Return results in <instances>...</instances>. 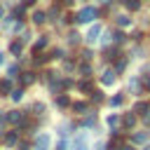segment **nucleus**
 Masks as SVG:
<instances>
[{
	"label": "nucleus",
	"mask_w": 150,
	"mask_h": 150,
	"mask_svg": "<svg viewBox=\"0 0 150 150\" xmlns=\"http://www.w3.org/2000/svg\"><path fill=\"white\" fill-rule=\"evenodd\" d=\"M96 16H98V9H96V7H91V5H87V7H82V9L77 12L75 21H77V23H91Z\"/></svg>",
	"instance_id": "2"
},
{
	"label": "nucleus",
	"mask_w": 150,
	"mask_h": 150,
	"mask_svg": "<svg viewBox=\"0 0 150 150\" xmlns=\"http://www.w3.org/2000/svg\"><path fill=\"white\" fill-rule=\"evenodd\" d=\"M16 148H19V150H30V145H28L26 141H19V143H16Z\"/></svg>",
	"instance_id": "40"
},
{
	"label": "nucleus",
	"mask_w": 150,
	"mask_h": 150,
	"mask_svg": "<svg viewBox=\"0 0 150 150\" xmlns=\"http://www.w3.org/2000/svg\"><path fill=\"white\" fill-rule=\"evenodd\" d=\"M33 2H35V0H23V5H33Z\"/></svg>",
	"instance_id": "45"
},
{
	"label": "nucleus",
	"mask_w": 150,
	"mask_h": 150,
	"mask_svg": "<svg viewBox=\"0 0 150 150\" xmlns=\"http://www.w3.org/2000/svg\"><path fill=\"white\" fill-rule=\"evenodd\" d=\"M30 19H33V23H35V26H42V23L47 21V14L38 9V12H33V16H30Z\"/></svg>",
	"instance_id": "27"
},
{
	"label": "nucleus",
	"mask_w": 150,
	"mask_h": 150,
	"mask_svg": "<svg viewBox=\"0 0 150 150\" xmlns=\"http://www.w3.org/2000/svg\"><path fill=\"white\" fill-rule=\"evenodd\" d=\"M9 52H12L14 56H19V54H21V42H12V45H9Z\"/></svg>",
	"instance_id": "35"
},
{
	"label": "nucleus",
	"mask_w": 150,
	"mask_h": 150,
	"mask_svg": "<svg viewBox=\"0 0 150 150\" xmlns=\"http://www.w3.org/2000/svg\"><path fill=\"white\" fill-rule=\"evenodd\" d=\"M89 101H91L94 105H101V103H105L108 98H105V94H103L101 89H94V91L89 94Z\"/></svg>",
	"instance_id": "18"
},
{
	"label": "nucleus",
	"mask_w": 150,
	"mask_h": 150,
	"mask_svg": "<svg viewBox=\"0 0 150 150\" xmlns=\"http://www.w3.org/2000/svg\"><path fill=\"white\" fill-rule=\"evenodd\" d=\"M131 59H145V52H143L141 42H136V45L131 47Z\"/></svg>",
	"instance_id": "28"
},
{
	"label": "nucleus",
	"mask_w": 150,
	"mask_h": 150,
	"mask_svg": "<svg viewBox=\"0 0 150 150\" xmlns=\"http://www.w3.org/2000/svg\"><path fill=\"white\" fill-rule=\"evenodd\" d=\"M127 66H129V56H124V54H120V56L112 61V70H115L117 75H122V73L127 70Z\"/></svg>",
	"instance_id": "6"
},
{
	"label": "nucleus",
	"mask_w": 150,
	"mask_h": 150,
	"mask_svg": "<svg viewBox=\"0 0 150 150\" xmlns=\"http://www.w3.org/2000/svg\"><path fill=\"white\" fill-rule=\"evenodd\" d=\"M101 30H103V28H101L98 23H94V26H91V28L87 30V38H84V40H87L89 45H94V42L98 40V35H101Z\"/></svg>",
	"instance_id": "15"
},
{
	"label": "nucleus",
	"mask_w": 150,
	"mask_h": 150,
	"mask_svg": "<svg viewBox=\"0 0 150 150\" xmlns=\"http://www.w3.org/2000/svg\"><path fill=\"white\" fill-rule=\"evenodd\" d=\"M77 70H80V75H82V77H91V73H94V68H91V63H89V61H82V63L77 66Z\"/></svg>",
	"instance_id": "23"
},
{
	"label": "nucleus",
	"mask_w": 150,
	"mask_h": 150,
	"mask_svg": "<svg viewBox=\"0 0 150 150\" xmlns=\"http://www.w3.org/2000/svg\"><path fill=\"white\" fill-rule=\"evenodd\" d=\"M30 112H33V115H45V103H40V101H38V103H33Z\"/></svg>",
	"instance_id": "32"
},
{
	"label": "nucleus",
	"mask_w": 150,
	"mask_h": 150,
	"mask_svg": "<svg viewBox=\"0 0 150 150\" xmlns=\"http://www.w3.org/2000/svg\"><path fill=\"white\" fill-rule=\"evenodd\" d=\"M56 150H68V141H63V138H61V141H59V145H56Z\"/></svg>",
	"instance_id": "39"
},
{
	"label": "nucleus",
	"mask_w": 150,
	"mask_h": 150,
	"mask_svg": "<svg viewBox=\"0 0 150 150\" xmlns=\"http://www.w3.org/2000/svg\"><path fill=\"white\" fill-rule=\"evenodd\" d=\"M105 124L110 129H122V112H110L105 115Z\"/></svg>",
	"instance_id": "10"
},
{
	"label": "nucleus",
	"mask_w": 150,
	"mask_h": 150,
	"mask_svg": "<svg viewBox=\"0 0 150 150\" xmlns=\"http://www.w3.org/2000/svg\"><path fill=\"white\" fill-rule=\"evenodd\" d=\"M63 68H66V70H73L75 63H73V61H63Z\"/></svg>",
	"instance_id": "42"
},
{
	"label": "nucleus",
	"mask_w": 150,
	"mask_h": 150,
	"mask_svg": "<svg viewBox=\"0 0 150 150\" xmlns=\"http://www.w3.org/2000/svg\"><path fill=\"white\" fill-rule=\"evenodd\" d=\"M2 61H5V56H2V52H0V66H2Z\"/></svg>",
	"instance_id": "47"
},
{
	"label": "nucleus",
	"mask_w": 150,
	"mask_h": 150,
	"mask_svg": "<svg viewBox=\"0 0 150 150\" xmlns=\"http://www.w3.org/2000/svg\"><path fill=\"white\" fill-rule=\"evenodd\" d=\"M96 122H98V115H96V112H87V115H82V122H80V124H82L84 129H94Z\"/></svg>",
	"instance_id": "14"
},
{
	"label": "nucleus",
	"mask_w": 150,
	"mask_h": 150,
	"mask_svg": "<svg viewBox=\"0 0 150 150\" xmlns=\"http://www.w3.org/2000/svg\"><path fill=\"white\" fill-rule=\"evenodd\" d=\"M80 59H82V61H91V59H94L91 49H82V52H80Z\"/></svg>",
	"instance_id": "36"
},
{
	"label": "nucleus",
	"mask_w": 150,
	"mask_h": 150,
	"mask_svg": "<svg viewBox=\"0 0 150 150\" xmlns=\"http://www.w3.org/2000/svg\"><path fill=\"white\" fill-rule=\"evenodd\" d=\"M70 129H73V124H70V122H61V124H59V136H61V138H63V136H68V134H70Z\"/></svg>",
	"instance_id": "30"
},
{
	"label": "nucleus",
	"mask_w": 150,
	"mask_h": 150,
	"mask_svg": "<svg viewBox=\"0 0 150 150\" xmlns=\"http://www.w3.org/2000/svg\"><path fill=\"white\" fill-rule=\"evenodd\" d=\"M16 143H19V129H12V131L5 136V145L12 148V145H16Z\"/></svg>",
	"instance_id": "24"
},
{
	"label": "nucleus",
	"mask_w": 150,
	"mask_h": 150,
	"mask_svg": "<svg viewBox=\"0 0 150 150\" xmlns=\"http://www.w3.org/2000/svg\"><path fill=\"white\" fill-rule=\"evenodd\" d=\"M129 141H131L136 148H138V145L143 148V145L150 143V131H131V134H129Z\"/></svg>",
	"instance_id": "4"
},
{
	"label": "nucleus",
	"mask_w": 150,
	"mask_h": 150,
	"mask_svg": "<svg viewBox=\"0 0 150 150\" xmlns=\"http://www.w3.org/2000/svg\"><path fill=\"white\" fill-rule=\"evenodd\" d=\"M77 91H82L84 96H89V94L94 91V82H91V77H82V80L77 82Z\"/></svg>",
	"instance_id": "12"
},
{
	"label": "nucleus",
	"mask_w": 150,
	"mask_h": 150,
	"mask_svg": "<svg viewBox=\"0 0 150 150\" xmlns=\"http://www.w3.org/2000/svg\"><path fill=\"white\" fill-rule=\"evenodd\" d=\"M2 14H5V12H2V7H0V19H2Z\"/></svg>",
	"instance_id": "48"
},
{
	"label": "nucleus",
	"mask_w": 150,
	"mask_h": 150,
	"mask_svg": "<svg viewBox=\"0 0 150 150\" xmlns=\"http://www.w3.org/2000/svg\"><path fill=\"white\" fill-rule=\"evenodd\" d=\"M101 45H103V47H110V45H112V33H103Z\"/></svg>",
	"instance_id": "34"
},
{
	"label": "nucleus",
	"mask_w": 150,
	"mask_h": 150,
	"mask_svg": "<svg viewBox=\"0 0 150 150\" xmlns=\"http://www.w3.org/2000/svg\"><path fill=\"white\" fill-rule=\"evenodd\" d=\"M54 103H56V108H61V110H66V108H70V105H73V103H70V96H68V94H56Z\"/></svg>",
	"instance_id": "17"
},
{
	"label": "nucleus",
	"mask_w": 150,
	"mask_h": 150,
	"mask_svg": "<svg viewBox=\"0 0 150 150\" xmlns=\"http://www.w3.org/2000/svg\"><path fill=\"white\" fill-rule=\"evenodd\" d=\"M131 40H134V42H141V40H143V30H134Z\"/></svg>",
	"instance_id": "37"
},
{
	"label": "nucleus",
	"mask_w": 150,
	"mask_h": 150,
	"mask_svg": "<svg viewBox=\"0 0 150 150\" xmlns=\"http://www.w3.org/2000/svg\"><path fill=\"white\" fill-rule=\"evenodd\" d=\"M70 110H73L75 115H87V112H91V110H89V101H75V103L70 105Z\"/></svg>",
	"instance_id": "13"
},
{
	"label": "nucleus",
	"mask_w": 150,
	"mask_h": 150,
	"mask_svg": "<svg viewBox=\"0 0 150 150\" xmlns=\"http://www.w3.org/2000/svg\"><path fill=\"white\" fill-rule=\"evenodd\" d=\"M14 89H12V80H0V96H9Z\"/></svg>",
	"instance_id": "25"
},
{
	"label": "nucleus",
	"mask_w": 150,
	"mask_h": 150,
	"mask_svg": "<svg viewBox=\"0 0 150 150\" xmlns=\"http://www.w3.org/2000/svg\"><path fill=\"white\" fill-rule=\"evenodd\" d=\"M129 94L131 96H143V89H141V80H138V75H131L129 77Z\"/></svg>",
	"instance_id": "7"
},
{
	"label": "nucleus",
	"mask_w": 150,
	"mask_h": 150,
	"mask_svg": "<svg viewBox=\"0 0 150 150\" xmlns=\"http://www.w3.org/2000/svg\"><path fill=\"white\" fill-rule=\"evenodd\" d=\"M7 122H12V124H23V122H26V112L12 110V112H7Z\"/></svg>",
	"instance_id": "16"
},
{
	"label": "nucleus",
	"mask_w": 150,
	"mask_h": 150,
	"mask_svg": "<svg viewBox=\"0 0 150 150\" xmlns=\"http://www.w3.org/2000/svg\"><path fill=\"white\" fill-rule=\"evenodd\" d=\"M9 96H12V101H14V103H19V101H21V98H23V89H21V87H19V89H14V91H12V94H9Z\"/></svg>",
	"instance_id": "33"
},
{
	"label": "nucleus",
	"mask_w": 150,
	"mask_h": 150,
	"mask_svg": "<svg viewBox=\"0 0 150 150\" xmlns=\"http://www.w3.org/2000/svg\"><path fill=\"white\" fill-rule=\"evenodd\" d=\"M68 45H80V33L77 30H70L68 33Z\"/></svg>",
	"instance_id": "31"
},
{
	"label": "nucleus",
	"mask_w": 150,
	"mask_h": 150,
	"mask_svg": "<svg viewBox=\"0 0 150 150\" xmlns=\"http://www.w3.org/2000/svg\"><path fill=\"white\" fill-rule=\"evenodd\" d=\"M16 70H19V66H9V70H7V75H9V77H14V75H16Z\"/></svg>",
	"instance_id": "41"
},
{
	"label": "nucleus",
	"mask_w": 150,
	"mask_h": 150,
	"mask_svg": "<svg viewBox=\"0 0 150 150\" xmlns=\"http://www.w3.org/2000/svg\"><path fill=\"white\" fill-rule=\"evenodd\" d=\"M98 2H101V5H110L112 0H98Z\"/></svg>",
	"instance_id": "44"
},
{
	"label": "nucleus",
	"mask_w": 150,
	"mask_h": 150,
	"mask_svg": "<svg viewBox=\"0 0 150 150\" xmlns=\"http://www.w3.org/2000/svg\"><path fill=\"white\" fill-rule=\"evenodd\" d=\"M115 23H117L120 28H129L134 21H131V16H129V14H117V16H115Z\"/></svg>",
	"instance_id": "19"
},
{
	"label": "nucleus",
	"mask_w": 150,
	"mask_h": 150,
	"mask_svg": "<svg viewBox=\"0 0 150 150\" xmlns=\"http://www.w3.org/2000/svg\"><path fill=\"white\" fill-rule=\"evenodd\" d=\"M98 82H101V87H112V84L117 82V73H115L112 68H105V70L101 73Z\"/></svg>",
	"instance_id": "5"
},
{
	"label": "nucleus",
	"mask_w": 150,
	"mask_h": 150,
	"mask_svg": "<svg viewBox=\"0 0 150 150\" xmlns=\"http://www.w3.org/2000/svg\"><path fill=\"white\" fill-rule=\"evenodd\" d=\"M52 59H63V49H52Z\"/></svg>",
	"instance_id": "38"
},
{
	"label": "nucleus",
	"mask_w": 150,
	"mask_h": 150,
	"mask_svg": "<svg viewBox=\"0 0 150 150\" xmlns=\"http://www.w3.org/2000/svg\"><path fill=\"white\" fill-rule=\"evenodd\" d=\"M127 38H129V35H127L124 30H115V33H112V45H115V47H120V45H124V42H127Z\"/></svg>",
	"instance_id": "22"
},
{
	"label": "nucleus",
	"mask_w": 150,
	"mask_h": 150,
	"mask_svg": "<svg viewBox=\"0 0 150 150\" xmlns=\"http://www.w3.org/2000/svg\"><path fill=\"white\" fill-rule=\"evenodd\" d=\"M61 2H63V5H73V0H61Z\"/></svg>",
	"instance_id": "46"
},
{
	"label": "nucleus",
	"mask_w": 150,
	"mask_h": 150,
	"mask_svg": "<svg viewBox=\"0 0 150 150\" xmlns=\"http://www.w3.org/2000/svg\"><path fill=\"white\" fill-rule=\"evenodd\" d=\"M120 150H136V145H134V143H124Z\"/></svg>",
	"instance_id": "43"
},
{
	"label": "nucleus",
	"mask_w": 150,
	"mask_h": 150,
	"mask_svg": "<svg viewBox=\"0 0 150 150\" xmlns=\"http://www.w3.org/2000/svg\"><path fill=\"white\" fill-rule=\"evenodd\" d=\"M49 145H52V136L49 134H40L38 138H35V150H49Z\"/></svg>",
	"instance_id": "11"
},
{
	"label": "nucleus",
	"mask_w": 150,
	"mask_h": 150,
	"mask_svg": "<svg viewBox=\"0 0 150 150\" xmlns=\"http://www.w3.org/2000/svg\"><path fill=\"white\" fill-rule=\"evenodd\" d=\"M122 2L127 5L129 12H141V7H143V0H122Z\"/></svg>",
	"instance_id": "26"
},
{
	"label": "nucleus",
	"mask_w": 150,
	"mask_h": 150,
	"mask_svg": "<svg viewBox=\"0 0 150 150\" xmlns=\"http://www.w3.org/2000/svg\"><path fill=\"white\" fill-rule=\"evenodd\" d=\"M138 80H141L143 94H150V73H138Z\"/></svg>",
	"instance_id": "21"
},
{
	"label": "nucleus",
	"mask_w": 150,
	"mask_h": 150,
	"mask_svg": "<svg viewBox=\"0 0 150 150\" xmlns=\"http://www.w3.org/2000/svg\"><path fill=\"white\" fill-rule=\"evenodd\" d=\"M124 101H127V94H124V91H117V94H112V96L108 98V105L117 110V108H122V105H124Z\"/></svg>",
	"instance_id": "9"
},
{
	"label": "nucleus",
	"mask_w": 150,
	"mask_h": 150,
	"mask_svg": "<svg viewBox=\"0 0 150 150\" xmlns=\"http://www.w3.org/2000/svg\"><path fill=\"white\" fill-rule=\"evenodd\" d=\"M33 82H35V73L26 70V73L21 75V84H23V87H28V84H33Z\"/></svg>",
	"instance_id": "29"
},
{
	"label": "nucleus",
	"mask_w": 150,
	"mask_h": 150,
	"mask_svg": "<svg viewBox=\"0 0 150 150\" xmlns=\"http://www.w3.org/2000/svg\"><path fill=\"white\" fill-rule=\"evenodd\" d=\"M47 45H49V38H47V35H40V38H38V42L33 45V54H40Z\"/></svg>",
	"instance_id": "20"
},
{
	"label": "nucleus",
	"mask_w": 150,
	"mask_h": 150,
	"mask_svg": "<svg viewBox=\"0 0 150 150\" xmlns=\"http://www.w3.org/2000/svg\"><path fill=\"white\" fill-rule=\"evenodd\" d=\"M131 110H134L145 124H150V101H141V98H136L134 105H131Z\"/></svg>",
	"instance_id": "1"
},
{
	"label": "nucleus",
	"mask_w": 150,
	"mask_h": 150,
	"mask_svg": "<svg viewBox=\"0 0 150 150\" xmlns=\"http://www.w3.org/2000/svg\"><path fill=\"white\" fill-rule=\"evenodd\" d=\"M136 124H138V115L134 112V110H127V112H122V129L124 131H136Z\"/></svg>",
	"instance_id": "3"
},
{
	"label": "nucleus",
	"mask_w": 150,
	"mask_h": 150,
	"mask_svg": "<svg viewBox=\"0 0 150 150\" xmlns=\"http://www.w3.org/2000/svg\"><path fill=\"white\" fill-rule=\"evenodd\" d=\"M73 150H91L89 143H87V134H84V131H80V134L73 138Z\"/></svg>",
	"instance_id": "8"
}]
</instances>
